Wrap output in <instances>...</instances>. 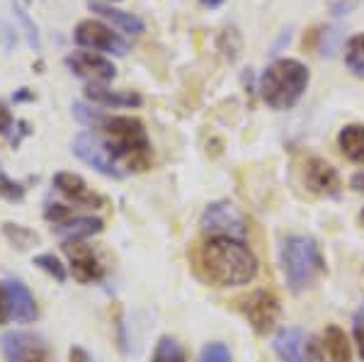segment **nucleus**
<instances>
[{
    "instance_id": "obj_23",
    "label": "nucleus",
    "mask_w": 364,
    "mask_h": 362,
    "mask_svg": "<svg viewBox=\"0 0 364 362\" xmlns=\"http://www.w3.org/2000/svg\"><path fill=\"white\" fill-rule=\"evenodd\" d=\"M73 117L80 122L83 127H87V129H102V124H105V112L102 110H97V105H85V102H73Z\"/></svg>"
},
{
    "instance_id": "obj_20",
    "label": "nucleus",
    "mask_w": 364,
    "mask_h": 362,
    "mask_svg": "<svg viewBox=\"0 0 364 362\" xmlns=\"http://www.w3.org/2000/svg\"><path fill=\"white\" fill-rule=\"evenodd\" d=\"M323 346H326V353L331 362H352V348L348 334L340 326H328L326 336H323Z\"/></svg>"
},
{
    "instance_id": "obj_10",
    "label": "nucleus",
    "mask_w": 364,
    "mask_h": 362,
    "mask_svg": "<svg viewBox=\"0 0 364 362\" xmlns=\"http://www.w3.org/2000/svg\"><path fill=\"white\" fill-rule=\"evenodd\" d=\"M272 348L282 362H321L318 346L306 331L301 329H279L272 338Z\"/></svg>"
},
{
    "instance_id": "obj_34",
    "label": "nucleus",
    "mask_w": 364,
    "mask_h": 362,
    "mask_svg": "<svg viewBox=\"0 0 364 362\" xmlns=\"http://www.w3.org/2000/svg\"><path fill=\"white\" fill-rule=\"evenodd\" d=\"M68 360H70V362H90V355H87L83 348H78V346H75V348H70Z\"/></svg>"
},
{
    "instance_id": "obj_38",
    "label": "nucleus",
    "mask_w": 364,
    "mask_h": 362,
    "mask_svg": "<svg viewBox=\"0 0 364 362\" xmlns=\"http://www.w3.org/2000/svg\"><path fill=\"white\" fill-rule=\"evenodd\" d=\"M357 221H360V226H364V209L360 212V217H357Z\"/></svg>"
},
{
    "instance_id": "obj_8",
    "label": "nucleus",
    "mask_w": 364,
    "mask_h": 362,
    "mask_svg": "<svg viewBox=\"0 0 364 362\" xmlns=\"http://www.w3.org/2000/svg\"><path fill=\"white\" fill-rule=\"evenodd\" d=\"M0 353L5 362H46L49 346L42 336L29 331H8L0 336Z\"/></svg>"
},
{
    "instance_id": "obj_21",
    "label": "nucleus",
    "mask_w": 364,
    "mask_h": 362,
    "mask_svg": "<svg viewBox=\"0 0 364 362\" xmlns=\"http://www.w3.org/2000/svg\"><path fill=\"white\" fill-rule=\"evenodd\" d=\"M151 362H187L185 348H182L175 338L163 336L161 341L156 343V350H154V358H151Z\"/></svg>"
},
{
    "instance_id": "obj_36",
    "label": "nucleus",
    "mask_w": 364,
    "mask_h": 362,
    "mask_svg": "<svg viewBox=\"0 0 364 362\" xmlns=\"http://www.w3.org/2000/svg\"><path fill=\"white\" fill-rule=\"evenodd\" d=\"M13 100H15V102H27V100H34V92H29L27 87H22L20 92H15V95H13Z\"/></svg>"
},
{
    "instance_id": "obj_15",
    "label": "nucleus",
    "mask_w": 364,
    "mask_h": 362,
    "mask_svg": "<svg viewBox=\"0 0 364 362\" xmlns=\"http://www.w3.org/2000/svg\"><path fill=\"white\" fill-rule=\"evenodd\" d=\"M54 188L61 192L63 197H68L73 204H80V207H102L105 204V197H100L97 192H92L87 188V183L80 178L78 173H56L54 175Z\"/></svg>"
},
{
    "instance_id": "obj_16",
    "label": "nucleus",
    "mask_w": 364,
    "mask_h": 362,
    "mask_svg": "<svg viewBox=\"0 0 364 362\" xmlns=\"http://www.w3.org/2000/svg\"><path fill=\"white\" fill-rule=\"evenodd\" d=\"M85 97L97 107H141L144 97L132 90H109L105 85H87Z\"/></svg>"
},
{
    "instance_id": "obj_17",
    "label": "nucleus",
    "mask_w": 364,
    "mask_h": 362,
    "mask_svg": "<svg viewBox=\"0 0 364 362\" xmlns=\"http://www.w3.org/2000/svg\"><path fill=\"white\" fill-rule=\"evenodd\" d=\"M105 229V221L100 217H70L68 221L58 226H51V231L56 236H61L63 243H70V241H85V238L95 236Z\"/></svg>"
},
{
    "instance_id": "obj_4",
    "label": "nucleus",
    "mask_w": 364,
    "mask_h": 362,
    "mask_svg": "<svg viewBox=\"0 0 364 362\" xmlns=\"http://www.w3.org/2000/svg\"><path fill=\"white\" fill-rule=\"evenodd\" d=\"M282 270L294 294L309 289L326 272V258L318 243L309 236H287L282 246Z\"/></svg>"
},
{
    "instance_id": "obj_7",
    "label": "nucleus",
    "mask_w": 364,
    "mask_h": 362,
    "mask_svg": "<svg viewBox=\"0 0 364 362\" xmlns=\"http://www.w3.org/2000/svg\"><path fill=\"white\" fill-rule=\"evenodd\" d=\"M238 309H240V314L248 319V324L252 326V331H255L257 336H267L269 331L277 326L279 314H282L277 297L267 289L250 292L248 297H243V299L238 302Z\"/></svg>"
},
{
    "instance_id": "obj_9",
    "label": "nucleus",
    "mask_w": 364,
    "mask_h": 362,
    "mask_svg": "<svg viewBox=\"0 0 364 362\" xmlns=\"http://www.w3.org/2000/svg\"><path fill=\"white\" fill-rule=\"evenodd\" d=\"M73 39L78 46L92 51H105V54H114V56H124L129 51V46L112 27H107L100 20H83L78 22L73 32Z\"/></svg>"
},
{
    "instance_id": "obj_22",
    "label": "nucleus",
    "mask_w": 364,
    "mask_h": 362,
    "mask_svg": "<svg viewBox=\"0 0 364 362\" xmlns=\"http://www.w3.org/2000/svg\"><path fill=\"white\" fill-rule=\"evenodd\" d=\"M345 63L357 78H364V32L350 37L348 46H345Z\"/></svg>"
},
{
    "instance_id": "obj_29",
    "label": "nucleus",
    "mask_w": 364,
    "mask_h": 362,
    "mask_svg": "<svg viewBox=\"0 0 364 362\" xmlns=\"http://www.w3.org/2000/svg\"><path fill=\"white\" fill-rule=\"evenodd\" d=\"M70 217H75L73 214V207H68V204H61V202H49L44 207V219L49 221L51 226H58L63 224V221H68Z\"/></svg>"
},
{
    "instance_id": "obj_26",
    "label": "nucleus",
    "mask_w": 364,
    "mask_h": 362,
    "mask_svg": "<svg viewBox=\"0 0 364 362\" xmlns=\"http://www.w3.org/2000/svg\"><path fill=\"white\" fill-rule=\"evenodd\" d=\"M216 44H219V51L224 54L228 61H236L240 56V49H243V39H240L238 29H224V32L219 34V39H216Z\"/></svg>"
},
{
    "instance_id": "obj_32",
    "label": "nucleus",
    "mask_w": 364,
    "mask_h": 362,
    "mask_svg": "<svg viewBox=\"0 0 364 362\" xmlns=\"http://www.w3.org/2000/svg\"><path fill=\"white\" fill-rule=\"evenodd\" d=\"M10 319V304H8V294H5V284L0 282V326H5Z\"/></svg>"
},
{
    "instance_id": "obj_28",
    "label": "nucleus",
    "mask_w": 364,
    "mask_h": 362,
    "mask_svg": "<svg viewBox=\"0 0 364 362\" xmlns=\"http://www.w3.org/2000/svg\"><path fill=\"white\" fill-rule=\"evenodd\" d=\"M27 195V188L22 183H17V180L10 178L8 173L0 171V197L8 202H22Z\"/></svg>"
},
{
    "instance_id": "obj_35",
    "label": "nucleus",
    "mask_w": 364,
    "mask_h": 362,
    "mask_svg": "<svg viewBox=\"0 0 364 362\" xmlns=\"http://www.w3.org/2000/svg\"><path fill=\"white\" fill-rule=\"evenodd\" d=\"M350 188L355 192H364V173H355L350 180Z\"/></svg>"
},
{
    "instance_id": "obj_3",
    "label": "nucleus",
    "mask_w": 364,
    "mask_h": 362,
    "mask_svg": "<svg viewBox=\"0 0 364 362\" xmlns=\"http://www.w3.org/2000/svg\"><path fill=\"white\" fill-rule=\"evenodd\" d=\"M114 161H124L129 171L141 173L151 168V142L144 122L136 117H107L102 124Z\"/></svg>"
},
{
    "instance_id": "obj_19",
    "label": "nucleus",
    "mask_w": 364,
    "mask_h": 362,
    "mask_svg": "<svg viewBox=\"0 0 364 362\" xmlns=\"http://www.w3.org/2000/svg\"><path fill=\"white\" fill-rule=\"evenodd\" d=\"M338 146L343 156L364 168V124H348L338 134Z\"/></svg>"
},
{
    "instance_id": "obj_14",
    "label": "nucleus",
    "mask_w": 364,
    "mask_h": 362,
    "mask_svg": "<svg viewBox=\"0 0 364 362\" xmlns=\"http://www.w3.org/2000/svg\"><path fill=\"white\" fill-rule=\"evenodd\" d=\"M5 294H8V304H10V319L15 324H32L39 316L37 302L34 294L29 292V287L20 280H5Z\"/></svg>"
},
{
    "instance_id": "obj_18",
    "label": "nucleus",
    "mask_w": 364,
    "mask_h": 362,
    "mask_svg": "<svg viewBox=\"0 0 364 362\" xmlns=\"http://www.w3.org/2000/svg\"><path fill=\"white\" fill-rule=\"evenodd\" d=\"M87 8H90L92 13H97L100 17H105V20H109L112 25H117V27L122 29V32H127V34H141L146 29L144 20H139V17L132 15V13H124V10H117L109 3L87 0Z\"/></svg>"
},
{
    "instance_id": "obj_13",
    "label": "nucleus",
    "mask_w": 364,
    "mask_h": 362,
    "mask_svg": "<svg viewBox=\"0 0 364 362\" xmlns=\"http://www.w3.org/2000/svg\"><path fill=\"white\" fill-rule=\"evenodd\" d=\"M304 185L314 195L331 197V200H336V197H340V192H343V183H340L338 171L328 161L318 159V156L306 159V163H304Z\"/></svg>"
},
{
    "instance_id": "obj_6",
    "label": "nucleus",
    "mask_w": 364,
    "mask_h": 362,
    "mask_svg": "<svg viewBox=\"0 0 364 362\" xmlns=\"http://www.w3.org/2000/svg\"><path fill=\"white\" fill-rule=\"evenodd\" d=\"M70 149H73V154L78 156V159L83 161L85 166L95 168V171L100 175H105V178L119 180L122 175H124V173L119 171V166H117V161H114L112 151H109L107 142H102V139H100L95 132L75 134Z\"/></svg>"
},
{
    "instance_id": "obj_24",
    "label": "nucleus",
    "mask_w": 364,
    "mask_h": 362,
    "mask_svg": "<svg viewBox=\"0 0 364 362\" xmlns=\"http://www.w3.org/2000/svg\"><path fill=\"white\" fill-rule=\"evenodd\" d=\"M34 265H37L39 270H44L46 275L54 277L56 282H66L68 267L63 265L58 255H54V253H39V255H34Z\"/></svg>"
},
{
    "instance_id": "obj_1",
    "label": "nucleus",
    "mask_w": 364,
    "mask_h": 362,
    "mask_svg": "<svg viewBox=\"0 0 364 362\" xmlns=\"http://www.w3.org/2000/svg\"><path fill=\"white\" fill-rule=\"evenodd\" d=\"M199 262L209 282L219 287H243L257 277V258L240 238L209 236L199 250Z\"/></svg>"
},
{
    "instance_id": "obj_12",
    "label": "nucleus",
    "mask_w": 364,
    "mask_h": 362,
    "mask_svg": "<svg viewBox=\"0 0 364 362\" xmlns=\"http://www.w3.org/2000/svg\"><path fill=\"white\" fill-rule=\"evenodd\" d=\"M63 253L68 255L70 275L78 280V282L92 284V282H102L105 280V265L100 262L95 250L87 246L85 241L63 243Z\"/></svg>"
},
{
    "instance_id": "obj_37",
    "label": "nucleus",
    "mask_w": 364,
    "mask_h": 362,
    "mask_svg": "<svg viewBox=\"0 0 364 362\" xmlns=\"http://www.w3.org/2000/svg\"><path fill=\"white\" fill-rule=\"evenodd\" d=\"M204 5H207V8H219L221 3H224V0H202Z\"/></svg>"
},
{
    "instance_id": "obj_27",
    "label": "nucleus",
    "mask_w": 364,
    "mask_h": 362,
    "mask_svg": "<svg viewBox=\"0 0 364 362\" xmlns=\"http://www.w3.org/2000/svg\"><path fill=\"white\" fill-rule=\"evenodd\" d=\"M13 13H15V17L20 20V25H22V29H25V37H27V42H29V46L32 49H42V39H39V32H37V25H34L32 20H29V15H27V10L22 8L17 0H13Z\"/></svg>"
},
{
    "instance_id": "obj_5",
    "label": "nucleus",
    "mask_w": 364,
    "mask_h": 362,
    "mask_svg": "<svg viewBox=\"0 0 364 362\" xmlns=\"http://www.w3.org/2000/svg\"><path fill=\"white\" fill-rule=\"evenodd\" d=\"M204 233L209 236H231L243 241L248 233V219L233 202H214L204 209L202 221H199Z\"/></svg>"
},
{
    "instance_id": "obj_25",
    "label": "nucleus",
    "mask_w": 364,
    "mask_h": 362,
    "mask_svg": "<svg viewBox=\"0 0 364 362\" xmlns=\"http://www.w3.org/2000/svg\"><path fill=\"white\" fill-rule=\"evenodd\" d=\"M3 233H5V238H8V241L20 250H25V248L32 246V243L39 241L37 233H34L32 229H27V226H20V224H5Z\"/></svg>"
},
{
    "instance_id": "obj_33",
    "label": "nucleus",
    "mask_w": 364,
    "mask_h": 362,
    "mask_svg": "<svg viewBox=\"0 0 364 362\" xmlns=\"http://www.w3.org/2000/svg\"><path fill=\"white\" fill-rule=\"evenodd\" d=\"M13 124H15V119H13V115H10V110L0 102V134H8L13 129Z\"/></svg>"
},
{
    "instance_id": "obj_11",
    "label": "nucleus",
    "mask_w": 364,
    "mask_h": 362,
    "mask_svg": "<svg viewBox=\"0 0 364 362\" xmlns=\"http://www.w3.org/2000/svg\"><path fill=\"white\" fill-rule=\"evenodd\" d=\"M66 66L73 75L87 80V85H105L117 75L114 63L95 51H73L66 56Z\"/></svg>"
},
{
    "instance_id": "obj_30",
    "label": "nucleus",
    "mask_w": 364,
    "mask_h": 362,
    "mask_svg": "<svg viewBox=\"0 0 364 362\" xmlns=\"http://www.w3.org/2000/svg\"><path fill=\"white\" fill-rule=\"evenodd\" d=\"M199 362H231V353L224 343H209L199 353Z\"/></svg>"
},
{
    "instance_id": "obj_2",
    "label": "nucleus",
    "mask_w": 364,
    "mask_h": 362,
    "mask_svg": "<svg viewBox=\"0 0 364 362\" xmlns=\"http://www.w3.org/2000/svg\"><path fill=\"white\" fill-rule=\"evenodd\" d=\"M309 68L296 58H279L260 75V97L272 110H291L309 87Z\"/></svg>"
},
{
    "instance_id": "obj_31",
    "label": "nucleus",
    "mask_w": 364,
    "mask_h": 362,
    "mask_svg": "<svg viewBox=\"0 0 364 362\" xmlns=\"http://www.w3.org/2000/svg\"><path fill=\"white\" fill-rule=\"evenodd\" d=\"M352 336H355V343H357V353H360V358L364 360V307L355 314V326H352Z\"/></svg>"
},
{
    "instance_id": "obj_39",
    "label": "nucleus",
    "mask_w": 364,
    "mask_h": 362,
    "mask_svg": "<svg viewBox=\"0 0 364 362\" xmlns=\"http://www.w3.org/2000/svg\"><path fill=\"white\" fill-rule=\"evenodd\" d=\"M109 3H119V0H109Z\"/></svg>"
}]
</instances>
